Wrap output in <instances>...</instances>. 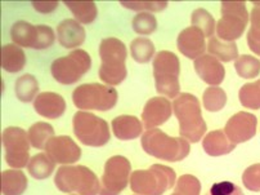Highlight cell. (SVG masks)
<instances>
[{"instance_id": "23", "label": "cell", "mask_w": 260, "mask_h": 195, "mask_svg": "<svg viewBox=\"0 0 260 195\" xmlns=\"http://www.w3.org/2000/svg\"><path fill=\"white\" fill-rule=\"evenodd\" d=\"M26 56L17 44H6L2 48V69L7 73H18L25 67Z\"/></svg>"}, {"instance_id": "3", "label": "cell", "mask_w": 260, "mask_h": 195, "mask_svg": "<svg viewBox=\"0 0 260 195\" xmlns=\"http://www.w3.org/2000/svg\"><path fill=\"white\" fill-rule=\"evenodd\" d=\"M100 56L102 65L100 67V78L107 86H119L127 75L126 45L117 38H106L101 42Z\"/></svg>"}, {"instance_id": "11", "label": "cell", "mask_w": 260, "mask_h": 195, "mask_svg": "<svg viewBox=\"0 0 260 195\" xmlns=\"http://www.w3.org/2000/svg\"><path fill=\"white\" fill-rule=\"evenodd\" d=\"M11 38L14 44L31 49H47L53 45L55 34L50 26L31 25L26 21H17L11 29Z\"/></svg>"}, {"instance_id": "19", "label": "cell", "mask_w": 260, "mask_h": 195, "mask_svg": "<svg viewBox=\"0 0 260 195\" xmlns=\"http://www.w3.org/2000/svg\"><path fill=\"white\" fill-rule=\"evenodd\" d=\"M34 109L40 117L57 119L66 112V101L58 93L43 92L36 96L34 101Z\"/></svg>"}, {"instance_id": "41", "label": "cell", "mask_w": 260, "mask_h": 195, "mask_svg": "<svg viewBox=\"0 0 260 195\" xmlns=\"http://www.w3.org/2000/svg\"><path fill=\"white\" fill-rule=\"evenodd\" d=\"M32 7L39 13H52L58 8V2H34Z\"/></svg>"}, {"instance_id": "36", "label": "cell", "mask_w": 260, "mask_h": 195, "mask_svg": "<svg viewBox=\"0 0 260 195\" xmlns=\"http://www.w3.org/2000/svg\"><path fill=\"white\" fill-rule=\"evenodd\" d=\"M201 182L192 175L180 176L175 185V190L172 195H200Z\"/></svg>"}, {"instance_id": "18", "label": "cell", "mask_w": 260, "mask_h": 195, "mask_svg": "<svg viewBox=\"0 0 260 195\" xmlns=\"http://www.w3.org/2000/svg\"><path fill=\"white\" fill-rule=\"evenodd\" d=\"M197 75L209 86L216 87L224 80L225 69L218 59L211 54H204L194 61Z\"/></svg>"}, {"instance_id": "40", "label": "cell", "mask_w": 260, "mask_h": 195, "mask_svg": "<svg viewBox=\"0 0 260 195\" xmlns=\"http://www.w3.org/2000/svg\"><path fill=\"white\" fill-rule=\"evenodd\" d=\"M208 195H244L242 190L233 182H216L209 190Z\"/></svg>"}, {"instance_id": "34", "label": "cell", "mask_w": 260, "mask_h": 195, "mask_svg": "<svg viewBox=\"0 0 260 195\" xmlns=\"http://www.w3.org/2000/svg\"><path fill=\"white\" fill-rule=\"evenodd\" d=\"M235 69L237 71L238 76L244 79L256 78L260 73V61L255 57L244 54L238 57L235 62Z\"/></svg>"}, {"instance_id": "6", "label": "cell", "mask_w": 260, "mask_h": 195, "mask_svg": "<svg viewBox=\"0 0 260 195\" xmlns=\"http://www.w3.org/2000/svg\"><path fill=\"white\" fill-rule=\"evenodd\" d=\"M180 62L175 53L161 50L153 59V76L156 91L169 98H175L180 92Z\"/></svg>"}, {"instance_id": "38", "label": "cell", "mask_w": 260, "mask_h": 195, "mask_svg": "<svg viewBox=\"0 0 260 195\" xmlns=\"http://www.w3.org/2000/svg\"><path fill=\"white\" fill-rule=\"evenodd\" d=\"M242 182L250 191H260V163L250 165L245 170Z\"/></svg>"}, {"instance_id": "26", "label": "cell", "mask_w": 260, "mask_h": 195, "mask_svg": "<svg viewBox=\"0 0 260 195\" xmlns=\"http://www.w3.org/2000/svg\"><path fill=\"white\" fill-rule=\"evenodd\" d=\"M14 92L17 98L22 102H31L35 100V96L39 92V83L31 74H25L17 79L14 84Z\"/></svg>"}, {"instance_id": "25", "label": "cell", "mask_w": 260, "mask_h": 195, "mask_svg": "<svg viewBox=\"0 0 260 195\" xmlns=\"http://www.w3.org/2000/svg\"><path fill=\"white\" fill-rule=\"evenodd\" d=\"M79 23L89 25L97 18L98 9L94 2H64Z\"/></svg>"}, {"instance_id": "10", "label": "cell", "mask_w": 260, "mask_h": 195, "mask_svg": "<svg viewBox=\"0 0 260 195\" xmlns=\"http://www.w3.org/2000/svg\"><path fill=\"white\" fill-rule=\"evenodd\" d=\"M91 67L89 53L83 49L70 52L67 56L54 60L50 66L52 76L59 84L70 86L80 80Z\"/></svg>"}, {"instance_id": "27", "label": "cell", "mask_w": 260, "mask_h": 195, "mask_svg": "<svg viewBox=\"0 0 260 195\" xmlns=\"http://www.w3.org/2000/svg\"><path fill=\"white\" fill-rule=\"evenodd\" d=\"M208 50L211 56H215V59H218L219 61L231 62L238 59L237 45L235 42H220L218 38H210Z\"/></svg>"}, {"instance_id": "12", "label": "cell", "mask_w": 260, "mask_h": 195, "mask_svg": "<svg viewBox=\"0 0 260 195\" xmlns=\"http://www.w3.org/2000/svg\"><path fill=\"white\" fill-rule=\"evenodd\" d=\"M6 149V162L12 168H23L30 162V140L27 132L20 127H8L2 134Z\"/></svg>"}, {"instance_id": "13", "label": "cell", "mask_w": 260, "mask_h": 195, "mask_svg": "<svg viewBox=\"0 0 260 195\" xmlns=\"http://www.w3.org/2000/svg\"><path fill=\"white\" fill-rule=\"evenodd\" d=\"M132 164L125 156L115 155L105 164L100 195H119L127 186Z\"/></svg>"}, {"instance_id": "5", "label": "cell", "mask_w": 260, "mask_h": 195, "mask_svg": "<svg viewBox=\"0 0 260 195\" xmlns=\"http://www.w3.org/2000/svg\"><path fill=\"white\" fill-rule=\"evenodd\" d=\"M54 184L62 192L97 195L101 191L97 175L84 165H62L55 173Z\"/></svg>"}, {"instance_id": "35", "label": "cell", "mask_w": 260, "mask_h": 195, "mask_svg": "<svg viewBox=\"0 0 260 195\" xmlns=\"http://www.w3.org/2000/svg\"><path fill=\"white\" fill-rule=\"evenodd\" d=\"M192 26L199 30H201L204 33V35L208 38H213L214 31L215 29V20L214 17L209 13L208 11H205L204 8H199L192 13L191 17Z\"/></svg>"}, {"instance_id": "9", "label": "cell", "mask_w": 260, "mask_h": 195, "mask_svg": "<svg viewBox=\"0 0 260 195\" xmlns=\"http://www.w3.org/2000/svg\"><path fill=\"white\" fill-rule=\"evenodd\" d=\"M249 18L245 2H223L221 18L216 25L218 37L228 43L240 39L246 29Z\"/></svg>"}, {"instance_id": "1", "label": "cell", "mask_w": 260, "mask_h": 195, "mask_svg": "<svg viewBox=\"0 0 260 195\" xmlns=\"http://www.w3.org/2000/svg\"><path fill=\"white\" fill-rule=\"evenodd\" d=\"M173 112L179 122V132L188 143H199L206 133V123L202 118L201 106L196 96L183 93L175 98Z\"/></svg>"}, {"instance_id": "2", "label": "cell", "mask_w": 260, "mask_h": 195, "mask_svg": "<svg viewBox=\"0 0 260 195\" xmlns=\"http://www.w3.org/2000/svg\"><path fill=\"white\" fill-rule=\"evenodd\" d=\"M141 144L148 155L166 162H179L187 158L191 151L187 140L170 137L160 129H148L142 136Z\"/></svg>"}, {"instance_id": "8", "label": "cell", "mask_w": 260, "mask_h": 195, "mask_svg": "<svg viewBox=\"0 0 260 195\" xmlns=\"http://www.w3.org/2000/svg\"><path fill=\"white\" fill-rule=\"evenodd\" d=\"M72 127L75 136L85 146L101 148L111 138L107 122L91 113H76L72 118Z\"/></svg>"}, {"instance_id": "28", "label": "cell", "mask_w": 260, "mask_h": 195, "mask_svg": "<svg viewBox=\"0 0 260 195\" xmlns=\"http://www.w3.org/2000/svg\"><path fill=\"white\" fill-rule=\"evenodd\" d=\"M27 134L31 146L38 150H43L49 143V140L54 137V129L48 123L38 122L30 127Z\"/></svg>"}, {"instance_id": "4", "label": "cell", "mask_w": 260, "mask_h": 195, "mask_svg": "<svg viewBox=\"0 0 260 195\" xmlns=\"http://www.w3.org/2000/svg\"><path fill=\"white\" fill-rule=\"evenodd\" d=\"M177 176L173 168L153 164L148 170H139L130 176V189L137 195H162L172 189Z\"/></svg>"}, {"instance_id": "30", "label": "cell", "mask_w": 260, "mask_h": 195, "mask_svg": "<svg viewBox=\"0 0 260 195\" xmlns=\"http://www.w3.org/2000/svg\"><path fill=\"white\" fill-rule=\"evenodd\" d=\"M250 21L251 26L247 33V45L255 54L260 56V2L252 6Z\"/></svg>"}, {"instance_id": "7", "label": "cell", "mask_w": 260, "mask_h": 195, "mask_svg": "<svg viewBox=\"0 0 260 195\" xmlns=\"http://www.w3.org/2000/svg\"><path fill=\"white\" fill-rule=\"evenodd\" d=\"M117 98L119 96L115 88L100 83L81 84L72 92L74 105L80 110L107 112L115 107Z\"/></svg>"}, {"instance_id": "24", "label": "cell", "mask_w": 260, "mask_h": 195, "mask_svg": "<svg viewBox=\"0 0 260 195\" xmlns=\"http://www.w3.org/2000/svg\"><path fill=\"white\" fill-rule=\"evenodd\" d=\"M27 189V177L21 171L8 170L2 173V194L22 195Z\"/></svg>"}, {"instance_id": "31", "label": "cell", "mask_w": 260, "mask_h": 195, "mask_svg": "<svg viewBox=\"0 0 260 195\" xmlns=\"http://www.w3.org/2000/svg\"><path fill=\"white\" fill-rule=\"evenodd\" d=\"M241 105L251 110L260 109V79L241 87L238 92Z\"/></svg>"}, {"instance_id": "16", "label": "cell", "mask_w": 260, "mask_h": 195, "mask_svg": "<svg viewBox=\"0 0 260 195\" xmlns=\"http://www.w3.org/2000/svg\"><path fill=\"white\" fill-rule=\"evenodd\" d=\"M172 105L165 97H152L144 105L142 113V120L144 127L148 129H155L156 127L162 126L172 117Z\"/></svg>"}, {"instance_id": "22", "label": "cell", "mask_w": 260, "mask_h": 195, "mask_svg": "<svg viewBox=\"0 0 260 195\" xmlns=\"http://www.w3.org/2000/svg\"><path fill=\"white\" fill-rule=\"evenodd\" d=\"M202 146L210 156L225 155L235 150L236 148L235 144L231 143L223 131H213L206 134L202 141Z\"/></svg>"}, {"instance_id": "20", "label": "cell", "mask_w": 260, "mask_h": 195, "mask_svg": "<svg viewBox=\"0 0 260 195\" xmlns=\"http://www.w3.org/2000/svg\"><path fill=\"white\" fill-rule=\"evenodd\" d=\"M59 44L67 49L80 47L85 40V30L76 20H63L57 27Z\"/></svg>"}, {"instance_id": "14", "label": "cell", "mask_w": 260, "mask_h": 195, "mask_svg": "<svg viewBox=\"0 0 260 195\" xmlns=\"http://www.w3.org/2000/svg\"><path fill=\"white\" fill-rule=\"evenodd\" d=\"M45 153L55 164H74L81 158V149L70 136H57L49 140Z\"/></svg>"}, {"instance_id": "39", "label": "cell", "mask_w": 260, "mask_h": 195, "mask_svg": "<svg viewBox=\"0 0 260 195\" xmlns=\"http://www.w3.org/2000/svg\"><path fill=\"white\" fill-rule=\"evenodd\" d=\"M122 7L129 8L132 11H148V12H161L168 7L166 2H122Z\"/></svg>"}, {"instance_id": "29", "label": "cell", "mask_w": 260, "mask_h": 195, "mask_svg": "<svg viewBox=\"0 0 260 195\" xmlns=\"http://www.w3.org/2000/svg\"><path fill=\"white\" fill-rule=\"evenodd\" d=\"M55 163L45 154H36L30 159L27 164V171L34 179L44 180L48 179L53 173Z\"/></svg>"}, {"instance_id": "37", "label": "cell", "mask_w": 260, "mask_h": 195, "mask_svg": "<svg viewBox=\"0 0 260 195\" xmlns=\"http://www.w3.org/2000/svg\"><path fill=\"white\" fill-rule=\"evenodd\" d=\"M133 29L137 34L150 35L157 29V21L148 12H141L133 18Z\"/></svg>"}, {"instance_id": "15", "label": "cell", "mask_w": 260, "mask_h": 195, "mask_svg": "<svg viewBox=\"0 0 260 195\" xmlns=\"http://www.w3.org/2000/svg\"><path fill=\"white\" fill-rule=\"evenodd\" d=\"M256 117L251 113H237L227 122L224 133L235 145L246 143L256 133Z\"/></svg>"}, {"instance_id": "17", "label": "cell", "mask_w": 260, "mask_h": 195, "mask_svg": "<svg viewBox=\"0 0 260 195\" xmlns=\"http://www.w3.org/2000/svg\"><path fill=\"white\" fill-rule=\"evenodd\" d=\"M177 47L179 52L187 59L197 60L199 57L204 56L206 50L205 35L199 29L187 27L178 35Z\"/></svg>"}, {"instance_id": "32", "label": "cell", "mask_w": 260, "mask_h": 195, "mask_svg": "<svg viewBox=\"0 0 260 195\" xmlns=\"http://www.w3.org/2000/svg\"><path fill=\"white\" fill-rule=\"evenodd\" d=\"M130 53L138 64H147L155 54V45L147 38H137L130 44Z\"/></svg>"}, {"instance_id": "33", "label": "cell", "mask_w": 260, "mask_h": 195, "mask_svg": "<svg viewBox=\"0 0 260 195\" xmlns=\"http://www.w3.org/2000/svg\"><path fill=\"white\" fill-rule=\"evenodd\" d=\"M202 102L205 109L210 113H216L221 110L227 103V95L221 88L218 87H209L202 96Z\"/></svg>"}, {"instance_id": "21", "label": "cell", "mask_w": 260, "mask_h": 195, "mask_svg": "<svg viewBox=\"0 0 260 195\" xmlns=\"http://www.w3.org/2000/svg\"><path fill=\"white\" fill-rule=\"evenodd\" d=\"M112 131L119 140L127 141L141 136L143 131V124L141 120L133 115H121L112 120Z\"/></svg>"}]
</instances>
